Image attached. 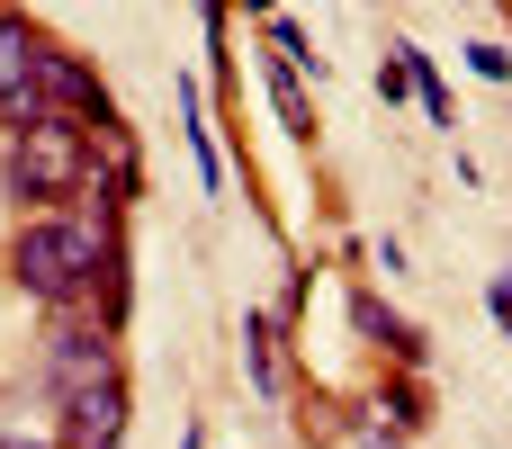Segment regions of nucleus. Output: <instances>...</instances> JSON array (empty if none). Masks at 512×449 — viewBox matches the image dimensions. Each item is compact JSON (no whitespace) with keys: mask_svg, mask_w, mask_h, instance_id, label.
<instances>
[{"mask_svg":"<svg viewBox=\"0 0 512 449\" xmlns=\"http://www.w3.org/2000/svg\"><path fill=\"white\" fill-rule=\"evenodd\" d=\"M36 45H45V36H36V27L0 0V126L45 117V108H36Z\"/></svg>","mask_w":512,"mask_h":449,"instance_id":"6","label":"nucleus"},{"mask_svg":"<svg viewBox=\"0 0 512 449\" xmlns=\"http://www.w3.org/2000/svg\"><path fill=\"white\" fill-rule=\"evenodd\" d=\"M351 324H360V342H378V351H387L396 369H423V333H414L405 315H387V306H378L369 288L351 297Z\"/></svg>","mask_w":512,"mask_h":449,"instance_id":"7","label":"nucleus"},{"mask_svg":"<svg viewBox=\"0 0 512 449\" xmlns=\"http://www.w3.org/2000/svg\"><path fill=\"white\" fill-rule=\"evenodd\" d=\"M405 90H414V72H405V45H396V54H387V63H378V99H387V108H396V99H405Z\"/></svg>","mask_w":512,"mask_h":449,"instance_id":"13","label":"nucleus"},{"mask_svg":"<svg viewBox=\"0 0 512 449\" xmlns=\"http://www.w3.org/2000/svg\"><path fill=\"white\" fill-rule=\"evenodd\" d=\"M261 27H270V54H279V63H288V72H315V81H324V54H315V45H306V27H297V18H279V9H270V18H261Z\"/></svg>","mask_w":512,"mask_h":449,"instance_id":"10","label":"nucleus"},{"mask_svg":"<svg viewBox=\"0 0 512 449\" xmlns=\"http://www.w3.org/2000/svg\"><path fill=\"white\" fill-rule=\"evenodd\" d=\"M270 99H279V117H288V135H315V108H306V90H297V72L270 54Z\"/></svg>","mask_w":512,"mask_h":449,"instance_id":"11","label":"nucleus"},{"mask_svg":"<svg viewBox=\"0 0 512 449\" xmlns=\"http://www.w3.org/2000/svg\"><path fill=\"white\" fill-rule=\"evenodd\" d=\"M405 72H414V99L432 108V126H459V108H450V90H441V72H432V63H423L414 45H405Z\"/></svg>","mask_w":512,"mask_h":449,"instance_id":"12","label":"nucleus"},{"mask_svg":"<svg viewBox=\"0 0 512 449\" xmlns=\"http://www.w3.org/2000/svg\"><path fill=\"white\" fill-rule=\"evenodd\" d=\"M486 306H495V324L512 333V270H495V288H486Z\"/></svg>","mask_w":512,"mask_h":449,"instance_id":"15","label":"nucleus"},{"mask_svg":"<svg viewBox=\"0 0 512 449\" xmlns=\"http://www.w3.org/2000/svg\"><path fill=\"white\" fill-rule=\"evenodd\" d=\"M243 360H252V387H261V396L288 387V378H279V315H243Z\"/></svg>","mask_w":512,"mask_h":449,"instance_id":"9","label":"nucleus"},{"mask_svg":"<svg viewBox=\"0 0 512 449\" xmlns=\"http://www.w3.org/2000/svg\"><path fill=\"white\" fill-rule=\"evenodd\" d=\"M126 414H135L126 369L99 378V387H72V396H54V449H117L126 441Z\"/></svg>","mask_w":512,"mask_h":449,"instance_id":"5","label":"nucleus"},{"mask_svg":"<svg viewBox=\"0 0 512 449\" xmlns=\"http://www.w3.org/2000/svg\"><path fill=\"white\" fill-rule=\"evenodd\" d=\"M117 369H126V351H117V324H99L90 306H54V333H45V351H36V378H45V396L99 387V378H117Z\"/></svg>","mask_w":512,"mask_h":449,"instance_id":"3","label":"nucleus"},{"mask_svg":"<svg viewBox=\"0 0 512 449\" xmlns=\"http://www.w3.org/2000/svg\"><path fill=\"white\" fill-rule=\"evenodd\" d=\"M243 9H252V18H270V0H243Z\"/></svg>","mask_w":512,"mask_h":449,"instance_id":"16","label":"nucleus"},{"mask_svg":"<svg viewBox=\"0 0 512 449\" xmlns=\"http://www.w3.org/2000/svg\"><path fill=\"white\" fill-rule=\"evenodd\" d=\"M369 423H387V432H423V423H432V405H423V387H414V369H396V378H378V396H369Z\"/></svg>","mask_w":512,"mask_h":449,"instance_id":"8","label":"nucleus"},{"mask_svg":"<svg viewBox=\"0 0 512 449\" xmlns=\"http://www.w3.org/2000/svg\"><path fill=\"white\" fill-rule=\"evenodd\" d=\"M117 225H126V207H108L99 189H81V198H63V207H27L18 234H9V279H18V297H36L45 315H54V306H81V288L99 279V261L126 243Z\"/></svg>","mask_w":512,"mask_h":449,"instance_id":"1","label":"nucleus"},{"mask_svg":"<svg viewBox=\"0 0 512 449\" xmlns=\"http://www.w3.org/2000/svg\"><path fill=\"white\" fill-rule=\"evenodd\" d=\"M36 108H45V117H72V126H108V117H117V108H108V81H99L72 45H54V36L36 45Z\"/></svg>","mask_w":512,"mask_h":449,"instance_id":"4","label":"nucleus"},{"mask_svg":"<svg viewBox=\"0 0 512 449\" xmlns=\"http://www.w3.org/2000/svg\"><path fill=\"white\" fill-rule=\"evenodd\" d=\"M468 72H477V81H512V54L504 45H468Z\"/></svg>","mask_w":512,"mask_h":449,"instance_id":"14","label":"nucleus"},{"mask_svg":"<svg viewBox=\"0 0 512 449\" xmlns=\"http://www.w3.org/2000/svg\"><path fill=\"white\" fill-rule=\"evenodd\" d=\"M180 449H207V432H189V441H180Z\"/></svg>","mask_w":512,"mask_h":449,"instance_id":"17","label":"nucleus"},{"mask_svg":"<svg viewBox=\"0 0 512 449\" xmlns=\"http://www.w3.org/2000/svg\"><path fill=\"white\" fill-rule=\"evenodd\" d=\"M0 189L18 207H63L90 189V126L72 117H27L9 126V153H0Z\"/></svg>","mask_w":512,"mask_h":449,"instance_id":"2","label":"nucleus"},{"mask_svg":"<svg viewBox=\"0 0 512 449\" xmlns=\"http://www.w3.org/2000/svg\"><path fill=\"white\" fill-rule=\"evenodd\" d=\"M0 449H18V441H0Z\"/></svg>","mask_w":512,"mask_h":449,"instance_id":"18","label":"nucleus"}]
</instances>
